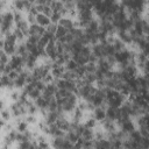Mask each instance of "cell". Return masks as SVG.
Listing matches in <instances>:
<instances>
[{"mask_svg":"<svg viewBox=\"0 0 149 149\" xmlns=\"http://www.w3.org/2000/svg\"><path fill=\"white\" fill-rule=\"evenodd\" d=\"M65 71H66V69H65L64 65H58L54 62L50 73L55 77V79H61V78H63V74L65 73Z\"/></svg>","mask_w":149,"mask_h":149,"instance_id":"cell-1","label":"cell"},{"mask_svg":"<svg viewBox=\"0 0 149 149\" xmlns=\"http://www.w3.org/2000/svg\"><path fill=\"white\" fill-rule=\"evenodd\" d=\"M36 23H37L38 26L43 27V28H47V27L51 23V20H50L49 16L44 15L43 13H38V14L36 15Z\"/></svg>","mask_w":149,"mask_h":149,"instance_id":"cell-2","label":"cell"},{"mask_svg":"<svg viewBox=\"0 0 149 149\" xmlns=\"http://www.w3.org/2000/svg\"><path fill=\"white\" fill-rule=\"evenodd\" d=\"M45 33V28L38 26L37 23L30 24L29 27V35H37V36H43Z\"/></svg>","mask_w":149,"mask_h":149,"instance_id":"cell-3","label":"cell"},{"mask_svg":"<svg viewBox=\"0 0 149 149\" xmlns=\"http://www.w3.org/2000/svg\"><path fill=\"white\" fill-rule=\"evenodd\" d=\"M21 94H22V90H17V88H14L12 91L8 92V95H7V99L10 101V102H17L21 98Z\"/></svg>","mask_w":149,"mask_h":149,"instance_id":"cell-4","label":"cell"},{"mask_svg":"<svg viewBox=\"0 0 149 149\" xmlns=\"http://www.w3.org/2000/svg\"><path fill=\"white\" fill-rule=\"evenodd\" d=\"M92 115H93V118H94L98 122H101L104 119H106V111H104V109L100 108V107H95L94 111L92 112Z\"/></svg>","mask_w":149,"mask_h":149,"instance_id":"cell-5","label":"cell"},{"mask_svg":"<svg viewBox=\"0 0 149 149\" xmlns=\"http://www.w3.org/2000/svg\"><path fill=\"white\" fill-rule=\"evenodd\" d=\"M0 116H1V120H5V121H7V122H9V121H12V120H13V116H12L10 109H9L8 107L2 108V109L0 111Z\"/></svg>","mask_w":149,"mask_h":149,"instance_id":"cell-6","label":"cell"},{"mask_svg":"<svg viewBox=\"0 0 149 149\" xmlns=\"http://www.w3.org/2000/svg\"><path fill=\"white\" fill-rule=\"evenodd\" d=\"M38 120H40L38 115L27 114V115L24 116V121H26V122H27L29 126H36V125H37V122H38Z\"/></svg>","mask_w":149,"mask_h":149,"instance_id":"cell-7","label":"cell"},{"mask_svg":"<svg viewBox=\"0 0 149 149\" xmlns=\"http://www.w3.org/2000/svg\"><path fill=\"white\" fill-rule=\"evenodd\" d=\"M68 33H69V30H68V29H65V28H63V27L58 26V28H57V30H56V34H55V40H56V41H58V40L63 38Z\"/></svg>","mask_w":149,"mask_h":149,"instance_id":"cell-8","label":"cell"},{"mask_svg":"<svg viewBox=\"0 0 149 149\" xmlns=\"http://www.w3.org/2000/svg\"><path fill=\"white\" fill-rule=\"evenodd\" d=\"M64 66H65V69H66L68 71H74L79 65H78V63H77L76 61H73V59L71 58V59H69V61L65 63Z\"/></svg>","mask_w":149,"mask_h":149,"instance_id":"cell-9","label":"cell"},{"mask_svg":"<svg viewBox=\"0 0 149 149\" xmlns=\"http://www.w3.org/2000/svg\"><path fill=\"white\" fill-rule=\"evenodd\" d=\"M9 61H10V57L3 50H0V65H7Z\"/></svg>","mask_w":149,"mask_h":149,"instance_id":"cell-10","label":"cell"},{"mask_svg":"<svg viewBox=\"0 0 149 149\" xmlns=\"http://www.w3.org/2000/svg\"><path fill=\"white\" fill-rule=\"evenodd\" d=\"M57 28H58V24H56V23H50L47 28H45V30L49 33V34H51V35H55L56 34V30H57Z\"/></svg>","mask_w":149,"mask_h":149,"instance_id":"cell-11","label":"cell"},{"mask_svg":"<svg viewBox=\"0 0 149 149\" xmlns=\"http://www.w3.org/2000/svg\"><path fill=\"white\" fill-rule=\"evenodd\" d=\"M42 81H43L45 85H48V84H52V83L55 81V77H54L51 73H49V74H47V76L42 79Z\"/></svg>","mask_w":149,"mask_h":149,"instance_id":"cell-12","label":"cell"}]
</instances>
